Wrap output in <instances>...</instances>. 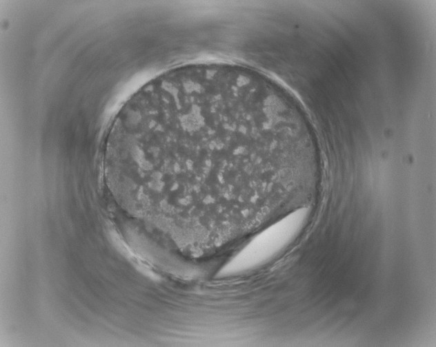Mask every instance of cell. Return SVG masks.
<instances>
[{
    "mask_svg": "<svg viewBox=\"0 0 436 347\" xmlns=\"http://www.w3.org/2000/svg\"><path fill=\"white\" fill-rule=\"evenodd\" d=\"M136 140L141 160L161 169L168 192L182 186L184 193L224 195L266 189L284 143L259 74L225 63L186 65L153 79Z\"/></svg>",
    "mask_w": 436,
    "mask_h": 347,
    "instance_id": "cell-1",
    "label": "cell"
}]
</instances>
